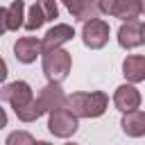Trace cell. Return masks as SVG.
<instances>
[{
	"mask_svg": "<svg viewBox=\"0 0 145 145\" xmlns=\"http://www.w3.org/2000/svg\"><path fill=\"white\" fill-rule=\"evenodd\" d=\"M106 104H109V97L102 91H91V93L79 91L72 95H66L63 109H68L75 118H100L106 111Z\"/></svg>",
	"mask_w": 145,
	"mask_h": 145,
	"instance_id": "cell-1",
	"label": "cell"
},
{
	"mask_svg": "<svg viewBox=\"0 0 145 145\" xmlns=\"http://www.w3.org/2000/svg\"><path fill=\"white\" fill-rule=\"evenodd\" d=\"M43 72L50 84H61L70 72V52L52 50L43 54Z\"/></svg>",
	"mask_w": 145,
	"mask_h": 145,
	"instance_id": "cell-2",
	"label": "cell"
},
{
	"mask_svg": "<svg viewBox=\"0 0 145 145\" xmlns=\"http://www.w3.org/2000/svg\"><path fill=\"white\" fill-rule=\"evenodd\" d=\"M97 11H104L116 18L125 20H136L143 14V2L140 0H102L97 2Z\"/></svg>",
	"mask_w": 145,
	"mask_h": 145,
	"instance_id": "cell-3",
	"label": "cell"
},
{
	"mask_svg": "<svg viewBox=\"0 0 145 145\" xmlns=\"http://www.w3.org/2000/svg\"><path fill=\"white\" fill-rule=\"evenodd\" d=\"M109 23L102 20V18H93V20H86L84 27H82V41L86 48L91 50H100L106 45L109 41Z\"/></svg>",
	"mask_w": 145,
	"mask_h": 145,
	"instance_id": "cell-4",
	"label": "cell"
},
{
	"mask_svg": "<svg viewBox=\"0 0 145 145\" xmlns=\"http://www.w3.org/2000/svg\"><path fill=\"white\" fill-rule=\"evenodd\" d=\"M77 118L68 111V109H57V111H50V118H48V129L59 136V138H68L77 131Z\"/></svg>",
	"mask_w": 145,
	"mask_h": 145,
	"instance_id": "cell-5",
	"label": "cell"
},
{
	"mask_svg": "<svg viewBox=\"0 0 145 145\" xmlns=\"http://www.w3.org/2000/svg\"><path fill=\"white\" fill-rule=\"evenodd\" d=\"M0 100L2 102H9L11 109H23L25 104H29L34 97H32V88L27 82H11L7 86L0 88Z\"/></svg>",
	"mask_w": 145,
	"mask_h": 145,
	"instance_id": "cell-6",
	"label": "cell"
},
{
	"mask_svg": "<svg viewBox=\"0 0 145 145\" xmlns=\"http://www.w3.org/2000/svg\"><path fill=\"white\" fill-rule=\"evenodd\" d=\"M118 43L125 50H131V48L143 45L145 43V25H143V20L136 18V20L122 23L120 29H118Z\"/></svg>",
	"mask_w": 145,
	"mask_h": 145,
	"instance_id": "cell-7",
	"label": "cell"
},
{
	"mask_svg": "<svg viewBox=\"0 0 145 145\" xmlns=\"http://www.w3.org/2000/svg\"><path fill=\"white\" fill-rule=\"evenodd\" d=\"M72 36H75V29H72L70 25H66V23H59V25L50 27V29L45 32L43 41H41V54L52 52V50H61V45H63L66 41H70Z\"/></svg>",
	"mask_w": 145,
	"mask_h": 145,
	"instance_id": "cell-8",
	"label": "cell"
},
{
	"mask_svg": "<svg viewBox=\"0 0 145 145\" xmlns=\"http://www.w3.org/2000/svg\"><path fill=\"white\" fill-rule=\"evenodd\" d=\"M36 102H39V106L43 109V113H45V111L50 113V111L63 109V104H66V93H63L61 84H48V86L41 88Z\"/></svg>",
	"mask_w": 145,
	"mask_h": 145,
	"instance_id": "cell-9",
	"label": "cell"
},
{
	"mask_svg": "<svg viewBox=\"0 0 145 145\" xmlns=\"http://www.w3.org/2000/svg\"><path fill=\"white\" fill-rule=\"evenodd\" d=\"M113 104H116V109L122 111V113L136 111V109L140 106V93H138V88L131 86V84L118 86L116 93H113Z\"/></svg>",
	"mask_w": 145,
	"mask_h": 145,
	"instance_id": "cell-10",
	"label": "cell"
},
{
	"mask_svg": "<svg viewBox=\"0 0 145 145\" xmlns=\"http://www.w3.org/2000/svg\"><path fill=\"white\" fill-rule=\"evenodd\" d=\"M14 54L20 63H32L41 54V41L34 36H23L14 43Z\"/></svg>",
	"mask_w": 145,
	"mask_h": 145,
	"instance_id": "cell-11",
	"label": "cell"
},
{
	"mask_svg": "<svg viewBox=\"0 0 145 145\" xmlns=\"http://www.w3.org/2000/svg\"><path fill=\"white\" fill-rule=\"evenodd\" d=\"M122 75H125L129 82H134V84L143 82V79H145V57H143V54H131V57H127V59L122 61Z\"/></svg>",
	"mask_w": 145,
	"mask_h": 145,
	"instance_id": "cell-12",
	"label": "cell"
},
{
	"mask_svg": "<svg viewBox=\"0 0 145 145\" xmlns=\"http://www.w3.org/2000/svg\"><path fill=\"white\" fill-rule=\"evenodd\" d=\"M66 7H68V11L77 18V20H82V23H86V20H93V18H100L97 14V2H86V0H68L66 2Z\"/></svg>",
	"mask_w": 145,
	"mask_h": 145,
	"instance_id": "cell-13",
	"label": "cell"
},
{
	"mask_svg": "<svg viewBox=\"0 0 145 145\" xmlns=\"http://www.w3.org/2000/svg\"><path fill=\"white\" fill-rule=\"evenodd\" d=\"M122 131L131 138H140L145 134V113L140 109L122 116Z\"/></svg>",
	"mask_w": 145,
	"mask_h": 145,
	"instance_id": "cell-14",
	"label": "cell"
},
{
	"mask_svg": "<svg viewBox=\"0 0 145 145\" xmlns=\"http://www.w3.org/2000/svg\"><path fill=\"white\" fill-rule=\"evenodd\" d=\"M23 14H25V5L23 0H16L7 7V29H18L23 25Z\"/></svg>",
	"mask_w": 145,
	"mask_h": 145,
	"instance_id": "cell-15",
	"label": "cell"
},
{
	"mask_svg": "<svg viewBox=\"0 0 145 145\" xmlns=\"http://www.w3.org/2000/svg\"><path fill=\"white\" fill-rule=\"evenodd\" d=\"M43 23H45V11H43V5H41V2H34V5L29 7L27 20H25L23 25H25V29L34 32V29H39V27H41Z\"/></svg>",
	"mask_w": 145,
	"mask_h": 145,
	"instance_id": "cell-16",
	"label": "cell"
},
{
	"mask_svg": "<svg viewBox=\"0 0 145 145\" xmlns=\"http://www.w3.org/2000/svg\"><path fill=\"white\" fill-rule=\"evenodd\" d=\"M16 116H18V120H23V122H34L39 116H43V109L39 106L36 100H32V102L25 104L23 109H16Z\"/></svg>",
	"mask_w": 145,
	"mask_h": 145,
	"instance_id": "cell-17",
	"label": "cell"
},
{
	"mask_svg": "<svg viewBox=\"0 0 145 145\" xmlns=\"http://www.w3.org/2000/svg\"><path fill=\"white\" fill-rule=\"evenodd\" d=\"M36 140L32 138V134H27V131H11L9 136H7V143L5 145H34Z\"/></svg>",
	"mask_w": 145,
	"mask_h": 145,
	"instance_id": "cell-18",
	"label": "cell"
},
{
	"mask_svg": "<svg viewBox=\"0 0 145 145\" xmlns=\"http://www.w3.org/2000/svg\"><path fill=\"white\" fill-rule=\"evenodd\" d=\"M41 5H43V11H45V20H54V18H57V14H59L57 2H52V0H43Z\"/></svg>",
	"mask_w": 145,
	"mask_h": 145,
	"instance_id": "cell-19",
	"label": "cell"
},
{
	"mask_svg": "<svg viewBox=\"0 0 145 145\" xmlns=\"http://www.w3.org/2000/svg\"><path fill=\"white\" fill-rule=\"evenodd\" d=\"M7 32V7H0V36Z\"/></svg>",
	"mask_w": 145,
	"mask_h": 145,
	"instance_id": "cell-20",
	"label": "cell"
},
{
	"mask_svg": "<svg viewBox=\"0 0 145 145\" xmlns=\"http://www.w3.org/2000/svg\"><path fill=\"white\" fill-rule=\"evenodd\" d=\"M7 79V63H5V59L0 57V84Z\"/></svg>",
	"mask_w": 145,
	"mask_h": 145,
	"instance_id": "cell-21",
	"label": "cell"
},
{
	"mask_svg": "<svg viewBox=\"0 0 145 145\" xmlns=\"http://www.w3.org/2000/svg\"><path fill=\"white\" fill-rule=\"evenodd\" d=\"M5 125H7V113H5V109L0 106V129H2Z\"/></svg>",
	"mask_w": 145,
	"mask_h": 145,
	"instance_id": "cell-22",
	"label": "cell"
},
{
	"mask_svg": "<svg viewBox=\"0 0 145 145\" xmlns=\"http://www.w3.org/2000/svg\"><path fill=\"white\" fill-rule=\"evenodd\" d=\"M34 145H50V143H45V140H39V143H34Z\"/></svg>",
	"mask_w": 145,
	"mask_h": 145,
	"instance_id": "cell-23",
	"label": "cell"
},
{
	"mask_svg": "<svg viewBox=\"0 0 145 145\" xmlns=\"http://www.w3.org/2000/svg\"><path fill=\"white\" fill-rule=\"evenodd\" d=\"M66 145H77V143H66Z\"/></svg>",
	"mask_w": 145,
	"mask_h": 145,
	"instance_id": "cell-24",
	"label": "cell"
}]
</instances>
